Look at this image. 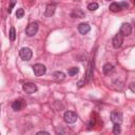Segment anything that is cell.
Here are the masks:
<instances>
[{
	"mask_svg": "<svg viewBox=\"0 0 135 135\" xmlns=\"http://www.w3.org/2000/svg\"><path fill=\"white\" fill-rule=\"evenodd\" d=\"M38 29H39V26H38V22H32V23H30L27 29H26V34L27 36L29 37H33L35 36L37 32H38Z\"/></svg>",
	"mask_w": 135,
	"mask_h": 135,
	"instance_id": "cell-1",
	"label": "cell"
},
{
	"mask_svg": "<svg viewBox=\"0 0 135 135\" xmlns=\"http://www.w3.org/2000/svg\"><path fill=\"white\" fill-rule=\"evenodd\" d=\"M19 56H20V58H21L22 60L29 61V60H31L32 56H33V52H32V50L29 49V48H22V49L19 51Z\"/></svg>",
	"mask_w": 135,
	"mask_h": 135,
	"instance_id": "cell-2",
	"label": "cell"
},
{
	"mask_svg": "<svg viewBox=\"0 0 135 135\" xmlns=\"http://www.w3.org/2000/svg\"><path fill=\"white\" fill-rule=\"evenodd\" d=\"M32 68H33L34 74H35L37 77L44 75V74H46V72H47V68L44 66L42 63H36V64H34Z\"/></svg>",
	"mask_w": 135,
	"mask_h": 135,
	"instance_id": "cell-3",
	"label": "cell"
},
{
	"mask_svg": "<svg viewBox=\"0 0 135 135\" xmlns=\"http://www.w3.org/2000/svg\"><path fill=\"white\" fill-rule=\"evenodd\" d=\"M77 117H78L77 114L75 113V112H73V111H66L64 113V115H63V119H64V121L66 123H74V122H76Z\"/></svg>",
	"mask_w": 135,
	"mask_h": 135,
	"instance_id": "cell-4",
	"label": "cell"
},
{
	"mask_svg": "<svg viewBox=\"0 0 135 135\" xmlns=\"http://www.w3.org/2000/svg\"><path fill=\"white\" fill-rule=\"evenodd\" d=\"M22 90L28 94H33V93L37 92L38 88H37V86L35 83H33V82H26V83L22 85Z\"/></svg>",
	"mask_w": 135,
	"mask_h": 135,
	"instance_id": "cell-5",
	"label": "cell"
},
{
	"mask_svg": "<svg viewBox=\"0 0 135 135\" xmlns=\"http://www.w3.org/2000/svg\"><path fill=\"white\" fill-rule=\"evenodd\" d=\"M111 121L113 123H120L122 122V114L119 111H112L111 112Z\"/></svg>",
	"mask_w": 135,
	"mask_h": 135,
	"instance_id": "cell-6",
	"label": "cell"
},
{
	"mask_svg": "<svg viewBox=\"0 0 135 135\" xmlns=\"http://www.w3.org/2000/svg\"><path fill=\"white\" fill-rule=\"evenodd\" d=\"M122 42H123V36L120 33L116 34V35L113 37V39H112V43H113V47L115 49H119L122 46Z\"/></svg>",
	"mask_w": 135,
	"mask_h": 135,
	"instance_id": "cell-7",
	"label": "cell"
},
{
	"mask_svg": "<svg viewBox=\"0 0 135 135\" xmlns=\"http://www.w3.org/2000/svg\"><path fill=\"white\" fill-rule=\"evenodd\" d=\"M119 33L121 34L122 36H129V35H131V33H132V27H131V24H129V23H122L121 27H120Z\"/></svg>",
	"mask_w": 135,
	"mask_h": 135,
	"instance_id": "cell-8",
	"label": "cell"
},
{
	"mask_svg": "<svg viewBox=\"0 0 135 135\" xmlns=\"http://www.w3.org/2000/svg\"><path fill=\"white\" fill-rule=\"evenodd\" d=\"M78 31H79V33L82 34V35H86V34H88L90 31H91V27H90L89 23H87V22L80 23L78 26Z\"/></svg>",
	"mask_w": 135,
	"mask_h": 135,
	"instance_id": "cell-9",
	"label": "cell"
},
{
	"mask_svg": "<svg viewBox=\"0 0 135 135\" xmlns=\"http://www.w3.org/2000/svg\"><path fill=\"white\" fill-rule=\"evenodd\" d=\"M56 11V5L51 3V4H48L47 5V9H46V13H44V15H46L47 17H52L55 13Z\"/></svg>",
	"mask_w": 135,
	"mask_h": 135,
	"instance_id": "cell-10",
	"label": "cell"
},
{
	"mask_svg": "<svg viewBox=\"0 0 135 135\" xmlns=\"http://www.w3.org/2000/svg\"><path fill=\"white\" fill-rule=\"evenodd\" d=\"M85 16H86V14L81 9H75L71 13V17H73V18H83Z\"/></svg>",
	"mask_w": 135,
	"mask_h": 135,
	"instance_id": "cell-11",
	"label": "cell"
},
{
	"mask_svg": "<svg viewBox=\"0 0 135 135\" xmlns=\"http://www.w3.org/2000/svg\"><path fill=\"white\" fill-rule=\"evenodd\" d=\"M93 72H94V69H93V63L91 62V63L89 64V66H88L87 77H86V79H83V80H85V83H87V82H89L90 80H91V78H92V76H93Z\"/></svg>",
	"mask_w": 135,
	"mask_h": 135,
	"instance_id": "cell-12",
	"label": "cell"
},
{
	"mask_svg": "<svg viewBox=\"0 0 135 135\" xmlns=\"http://www.w3.org/2000/svg\"><path fill=\"white\" fill-rule=\"evenodd\" d=\"M103 71H104V74L105 75H110L114 72V66L112 65L111 63H106L103 68Z\"/></svg>",
	"mask_w": 135,
	"mask_h": 135,
	"instance_id": "cell-13",
	"label": "cell"
},
{
	"mask_svg": "<svg viewBox=\"0 0 135 135\" xmlns=\"http://www.w3.org/2000/svg\"><path fill=\"white\" fill-rule=\"evenodd\" d=\"M109 9H110L111 12H114V13L119 12V11H121V10H122V7H121L120 3H117V2H113V3H111V4H110V6H109Z\"/></svg>",
	"mask_w": 135,
	"mask_h": 135,
	"instance_id": "cell-14",
	"label": "cell"
},
{
	"mask_svg": "<svg viewBox=\"0 0 135 135\" xmlns=\"http://www.w3.org/2000/svg\"><path fill=\"white\" fill-rule=\"evenodd\" d=\"M53 78L55 80H63L65 78V74L63 72H59V71L54 72L53 73Z\"/></svg>",
	"mask_w": 135,
	"mask_h": 135,
	"instance_id": "cell-15",
	"label": "cell"
},
{
	"mask_svg": "<svg viewBox=\"0 0 135 135\" xmlns=\"http://www.w3.org/2000/svg\"><path fill=\"white\" fill-rule=\"evenodd\" d=\"M21 108H22V101H21V100L18 99V100L13 101V104H12V109H13L14 111H20Z\"/></svg>",
	"mask_w": 135,
	"mask_h": 135,
	"instance_id": "cell-16",
	"label": "cell"
},
{
	"mask_svg": "<svg viewBox=\"0 0 135 135\" xmlns=\"http://www.w3.org/2000/svg\"><path fill=\"white\" fill-rule=\"evenodd\" d=\"M78 72H79V69H78L77 66H73V68H71V69H69V71H68V74H69L70 76H75Z\"/></svg>",
	"mask_w": 135,
	"mask_h": 135,
	"instance_id": "cell-17",
	"label": "cell"
},
{
	"mask_svg": "<svg viewBox=\"0 0 135 135\" xmlns=\"http://www.w3.org/2000/svg\"><path fill=\"white\" fill-rule=\"evenodd\" d=\"M10 39L11 41H14L16 39V30L14 28H11L10 30Z\"/></svg>",
	"mask_w": 135,
	"mask_h": 135,
	"instance_id": "cell-18",
	"label": "cell"
},
{
	"mask_svg": "<svg viewBox=\"0 0 135 135\" xmlns=\"http://www.w3.org/2000/svg\"><path fill=\"white\" fill-rule=\"evenodd\" d=\"M98 3L97 2H91V3H89L88 4V9L89 11H96L98 9Z\"/></svg>",
	"mask_w": 135,
	"mask_h": 135,
	"instance_id": "cell-19",
	"label": "cell"
},
{
	"mask_svg": "<svg viewBox=\"0 0 135 135\" xmlns=\"http://www.w3.org/2000/svg\"><path fill=\"white\" fill-rule=\"evenodd\" d=\"M23 15H24V10L23 9H18L17 12H16V17L18 19H21L22 17H23Z\"/></svg>",
	"mask_w": 135,
	"mask_h": 135,
	"instance_id": "cell-20",
	"label": "cell"
},
{
	"mask_svg": "<svg viewBox=\"0 0 135 135\" xmlns=\"http://www.w3.org/2000/svg\"><path fill=\"white\" fill-rule=\"evenodd\" d=\"M120 132H121L120 125H119V123H114V127H113V133H114V134H119Z\"/></svg>",
	"mask_w": 135,
	"mask_h": 135,
	"instance_id": "cell-21",
	"label": "cell"
},
{
	"mask_svg": "<svg viewBox=\"0 0 135 135\" xmlns=\"http://www.w3.org/2000/svg\"><path fill=\"white\" fill-rule=\"evenodd\" d=\"M15 4H16V1H15V0H11L10 6H9V9H7V13H9V14H11V13H12V11H13V9H14Z\"/></svg>",
	"mask_w": 135,
	"mask_h": 135,
	"instance_id": "cell-22",
	"label": "cell"
},
{
	"mask_svg": "<svg viewBox=\"0 0 135 135\" xmlns=\"http://www.w3.org/2000/svg\"><path fill=\"white\" fill-rule=\"evenodd\" d=\"M120 5H121V7H122V9H126V7H128V3H127V2H121V3H120Z\"/></svg>",
	"mask_w": 135,
	"mask_h": 135,
	"instance_id": "cell-23",
	"label": "cell"
},
{
	"mask_svg": "<svg viewBox=\"0 0 135 135\" xmlns=\"http://www.w3.org/2000/svg\"><path fill=\"white\" fill-rule=\"evenodd\" d=\"M40 134H49V132H47V131H39V132H37V135H40Z\"/></svg>",
	"mask_w": 135,
	"mask_h": 135,
	"instance_id": "cell-24",
	"label": "cell"
},
{
	"mask_svg": "<svg viewBox=\"0 0 135 135\" xmlns=\"http://www.w3.org/2000/svg\"><path fill=\"white\" fill-rule=\"evenodd\" d=\"M130 89H131V91H132L133 93L135 92V90H134V83H133V82H132V83L130 85Z\"/></svg>",
	"mask_w": 135,
	"mask_h": 135,
	"instance_id": "cell-25",
	"label": "cell"
},
{
	"mask_svg": "<svg viewBox=\"0 0 135 135\" xmlns=\"http://www.w3.org/2000/svg\"><path fill=\"white\" fill-rule=\"evenodd\" d=\"M0 110H1V105H0Z\"/></svg>",
	"mask_w": 135,
	"mask_h": 135,
	"instance_id": "cell-26",
	"label": "cell"
},
{
	"mask_svg": "<svg viewBox=\"0 0 135 135\" xmlns=\"http://www.w3.org/2000/svg\"><path fill=\"white\" fill-rule=\"evenodd\" d=\"M107 1H111V0H107Z\"/></svg>",
	"mask_w": 135,
	"mask_h": 135,
	"instance_id": "cell-27",
	"label": "cell"
},
{
	"mask_svg": "<svg viewBox=\"0 0 135 135\" xmlns=\"http://www.w3.org/2000/svg\"><path fill=\"white\" fill-rule=\"evenodd\" d=\"M77 1H80V0H77Z\"/></svg>",
	"mask_w": 135,
	"mask_h": 135,
	"instance_id": "cell-28",
	"label": "cell"
}]
</instances>
